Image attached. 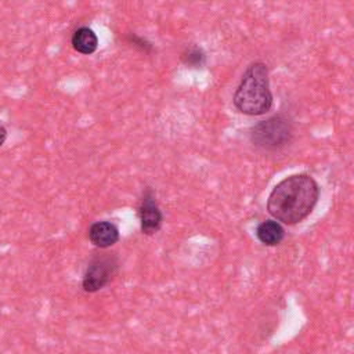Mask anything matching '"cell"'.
I'll list each match as a JSON object with an SVG mask.
<instances>
[{
    "label": "cell",
    "mask_w": 354,
    "mask_h": 354,
    "mask_svg": "<svg viewBox=\"0 0 354 354\" xmlns=\"http://www.w3.org/2000/svg\"><path fill=\"white\" fill-rule=\"evenodd\" d=\"M88 239L100 249H106L119 241V230L111 221H95L88 228Z\"/></svg>",
    "instance_id": "cell-6"
},
{
    "label": "cell",
    "mask_w": 354,
    "mask_h": 354,
    "mask_svg": "<svg viewBox=\"0 0 354 354\" xmlns=\"http://www.w3.org/2000/svg\"><path fill=\"white\" fill-rule=\"evenodd\" d=\"M126 40H127V43L130 46H133V47H136V48H138V50H141L144 53H151L152 48H153L152 44L147 39H144L141 36H137L134 33H127Z\"/></svg>",
    "instance_id": "cell-10"
},
{
    "label": "cell",
    "mask_w": 354,
    "mask_h": 354,
    "mask_svg": "<svg viewBox=\"0 0 354 354\" xmlns=\"http://www.w3.org/2000/svg\"><path fill=\"white\" fill-rule=\"evenodd\" d=\"M72 47L84 55H90L93 54L97 47H98V37L94 33L93 29L87 28V26H82L79 29H76L72 35Z\"/></svg>",
    "instance_id": "cell-7"
},
{
    "label": "cell",
    "mask_w": 354,
    "mask_h": 354,
    "mask_svg": "<svg viewBox=\"0 0 354 354\" xmlns=\"http://www.w3.org/2000/svg\"><path fill=\"white\" fill-rule=\"evenodd\" d=\"M256 236L263 245L275 246L282 242L285 236V231L279 223L274 220H266L257 225Z\"/></svg>",
    "instance_id": "cell-8"
},
{
    "label": "cell",
    "mask_w": 354,
    "mask_h": 354,
    "mask_svg": "<svg viewBox=\"0 0 354 354\" xmlns=\"http://www.w3.org/2000/svg\"><path fill=\"white\" fill-rule=\"evenodd\" d=\"M118 268L119 261L115 254H102L94 257L84 272L82 281L83 290L88 293L101 290L113 279Z\"/></svg>",
    "instance_id": "cell-4"
},
{
    "label": "cell",
    "mask_w": 354,
    "mask_h": 354,
    "mask_svg": "<svg viewBox=\"0 0 354 354\" xmlns=\"http://www.w3.org/2000/svg\"><path fill=\"white\" fill-rule=\"evenodd\" d=\"M232 101L241 113L249 116L264 115L271 109L272 93L266 64L253 62L246 68Z\"/></svg>",
    "instance_id": "cell-2"
},
{
    "label": "cell",
    "mask_w": 354,
    "mask_h": 354,
    "mask_svg": "<svg viewBox=\"0 0 354 354\" xmlns=\"http://www.w3.org/2000/svg\"><path fill=\"white\" fill-rule=\"evenodd\" d=\"M292 123L283 115H275L259 122L250 129V141L261 149L275 151L290 142Z\"/></svg>",
    "instance_id": "cell-3"
},
{
    "label": "cell",
    "mask_w": 354,
    "mask_h": 354,
    "mask_svg": "<svg viewBox=\"0 0 354 354\" xmlns=\"http://www.w3.org/2000/svg\"><path fill=\"white\" fill-rule=\"evenodd\" d=\"M6 138H7V130H6V127L0 123V147L4 144Z\"/></svg>",
    "instance_id": "cell-11"
},
{
    "label": "cell",
    "mask_w": 354,
    "mask_h": 354,
    "mask_svg": "<svg viewBox=\"0 0 354 354\" xmlns=\"http://www.w3.org/2000/svg\"><path fill=\"white\" fill-rule=\"evenodd\" d=\"M138 217H140L142 234L153 235L155 232L159 231L163 221V216L156 205L153 191L149 188L144 192L141 198V202L138 206Z\"/></svg>",
    "instance_id": "cell-5"
},
{
    "label": "cell",
    "mask_w": 354,
    "mask_h": 354,
    "mask_svg": "<svg viewBox=\"0 0 354 354\" xmlns=\"http://www.w3.org/2000/svg\"><path fill=\"white\" fill-rule=\"evenodd\" d=\"M181 62L188 68H203L206 64V55L205 51L198 46H189L187 47L181 54Z\"/></svg>",
    "instance_id": "cell-9"
},
{
    "label": "cell",
    "mask_w": 354,
    "mask_h": 354,
    "mask_svg": "<svg viewBox=\"0 0 354 354\" xmlns=\"http://www.w3.org/2000/svg\"><path fill=\"white\" fill-rule=\"evenodd\" d=\"M319 198V187L308 174H293L279 181L267 201L268 213L278 221L293 225L303 221Z\"/></svg>",
    "instance_id": "cell-1"
}]
</instances>
